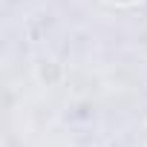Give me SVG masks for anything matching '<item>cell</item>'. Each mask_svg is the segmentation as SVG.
<instances>
[{"label":"cell","instance_id":"6da1fadb","mask_svg":"<svg viewBox=\"0 0 147 147\" xmlns=\"http://www.w3.org/2000/svg\"><path fill=\"white\" fill-rule=\"evenodd\" d=\"M110 3H118V6H130V3H138V0H110Z\"/></svg>","mask_w":147,"mask_h":147}]
</instances>
